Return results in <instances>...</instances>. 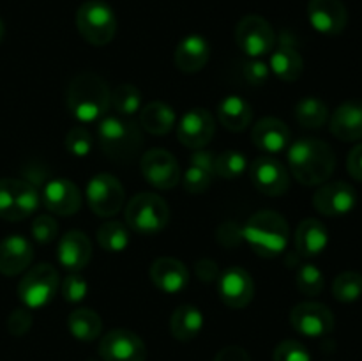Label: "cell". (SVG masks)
<instances>
[{"mask_svg":"<svg viewBox=\"0 0 362 361\" xmlns=\"http://www.w3.org/2000/svg\"><path fill=\"white\" fill-rule=\"evenodd\" d=\"M288 172L303 186H320L327 183L336 170V154L327 142L304 137L286 149Z\"/></svg>","mask_w":362,"mask_h":361,"instance_id":"obj_1","label":"cell"},{"mask_svg":"<svg viewBox=\"0 0 362 361\" xmlns=\"http://www.w3.org/2000/svg\"><path fill=\"white\" fill-rule=\"evenodd\" d=\"M110 94L108 85L99 74L81 73L67 87V110L78 122H99L108 113Z\"/></svg>","mask_w":362,"mask_h":361,"instance_id":"obj_2","label":"cell"},{"mask_svg":"<svg viewBox=\"0 0 362 361\" xmlns=\"http://www.w3.org/2000/svg\"><path fill=\"white\" fill-rule=\"evenodd\" d=\"M243 241L262 258H274L286 250L290 225L285 216L276 211H258L243 227Z\"/></svg>","mask_w":362,"mask_h":361,"instance_id":"obj_3","label":"cell"},{"mask_svg":"<svg viewBox=\"0 0 362 361\" xmlns=\"http://www.w3.org/2000/svg\"><path fill=\"white\" fill-rule=\"evenodd\" d=\"M98 142L110 159L127 163L144 147V133L129 117L106 115L98 122Z\"/></svg>","mask_w":362,"mask_h":361,"instance_id":"obj_4","label":"cell"},{"mask_svg":"<svg viewBox=\"0 0 362 361\" xmlns=\"http://www.w3.org/2000/svg\"><path fill=\"white\" fill-rule=\"evenodd\" d=\"M127 229L141 236L161 232L170 222V209L165 198L154 193H138L127 202L124 211Z\"/></svg>","mask_w":362,"mask_h":361,"instance_id":"obj_5","label":"cell"},{"mask_svg":"<svg viewBox=\"0 0 362 361\" xmlns=\"http://www.w3.org/2000/svg\"><path fill=\"white\" fill-rule=\"evenodd\" d=\"M76 28L92 46H106L117 34V16L105 0H87L76 11Z\"/></svg>","mask_w":362,"mask_h":361,"instance_id":"obj_6","label":"cell"},{"mask_svg":"<svg viewBox=\"0 0 362 361\" xmlns=\"http://www.w3.org/2000/svg\"><path fill=\"white\" fill-rule=\"evenodd\" d=\"M60 289V278L52 264L41 262L25 271L18 285V296L28 310H41L48 306Z\"/></svg>","mask_w":362,"mask_h":361,"instance_id":"obj_7","label":"cell"},{"mask_svg":"<svg viewBox=\"0 0 362 361\" xmlns=\"http://www.w3.org/2000/svg\"><path fill=\"white\" fill-rule=\"evenodd\" d=\"M235 42L250 59H262L276 48V32L265 18L247 14L237 23Z\"/></svg>","mask_w":362,"mask_h":361,"instance_id":"obj_8","label":"cell"},{"mask_svg":"<svg viewBox=\"0 0 362 361\" xmlns=\"http://www.w3.org/2000/svg\"><path fill=\"white\" fill-rule=\"evenodd\" d=\"M88 207L101 218H112L119 214L126 200V190L122 183L112 173H98L92 177L85 190Z\"/></svg>","mask_w":362,"mask_h":361,"instance_id":"obj_9","label":"cell"},{"mask_svg":"<svg viewBox=\"0 0 362 361\" xmlns=\"http://www.w3.org/2000/svg\"><path fill=\"white\" fill-rule=\"evenodd\" d=\"M334 314L325 304L304 301L290 311V324L299 335L308 338H322L334 329Z\"/></svg>","mask_w":362,"mask_h":361,"instance_id":"obj_10","label":"cell"},{"mask_svg":"<svg viewBox=\"0 0 362 361\" xmlns=\"http://www.w3.org/2000/svg\"><path fill=\"white\" fill-rule=\"evenodd\" d=\"M140 170L147 183L158 190H172L180 183V166L166 149H151L140 158Z\"/></svg>","mask_w":362,"mask_h":361,"instance_id":"obj_11","label":"cell"},{"mask_svg":"<svg viewBox=\"0 0 362 361\" xmlns=\"http://www.w3.org/2000/svg\"><path fill=\"white\" fill-rule=\"evenodd\" d=\"M250 177L253 186L267 197H283L290 188V172L279 159L272 156H260L253 159Z\"/></svg>","mask_w":362,"mask_h":361,"instance_id":"obj_12","label":"cell"},{"mask_svg":"<svg viewBox=\"0 0 362 361\" xmlns=\"http://www.w3.org/2000/svg\"><path fill=\"white\" fill-rule=\"evenodd\" d=\"M99 356L103 361H145L147 345L129 329H112L101 336Z\"/></svg>","mask_w":362,"mask_h":361,"instance_id":"obj_13","label":"cell"},{"mask_svg":"<svg viewBox=\"0 0 362 361\" xmlns=\"http://www.w3.org/2000/svg\"><path fill=\"white\" fill-rule=\"evenodd\" d=\"M216 133V120L209 110L191 108L177 124V138L184 147L197 151L207 147Z\"/></svg>","mask_w":362,"mask_h":361,"instance_id":"obj_14","label":"cell"},{"mask_svg":"<svg viewBox=\"0 0 362 361\" xmlns=\"http://www.w3.org/2000/svg\"><path fill=\"white\" fill-rule=\"evenodd\" d=\"M357 204V193L352 184L345 180H331L320 184L313 195V205L324 216L349 214Z\"/></svg>","mask_w":362,"mask_h":361,"instance_id":"obj_15","label":"cell"},{"mask_svg":"<svg viewBox=\"0 0 362 361\" xmlns=\"http://www.w3.org/2000/svg\"><path fill=\"white\" fill-rule=\"evenodd\" d=\"M219 299L233 310L246 308L255 296V283L250 273L239 265L225 269L218 278Z\"/></svg>","mask_w":362,"mask_h":361,"instance_id":"obj_16","label":"cell"},{"mask_svg":"<svg viewBox=\"0 0 362 361\" xmlns=\"http://www.w3.org/2000/svg\"><path fill=\"white\" fill-rule=\"evenodd\" d=\"M308 20L311 27L324 35L341 34L349 23V11L343 0H310Z\"/></svg>","mask_w":362,"mask_h":361,"instance_id":"obj_17","label":"cell"},{"mask_svg":"<svg viewBox=\"0 0 362 361\" xmlns=\"http://www.w3.org/2000/svg\"><path fill=\"white\" fill-rule=\"evenodd\" d=\"M41 202L48 211L59 216H73L81 207V191L69 179H52L42 188Z\"/></svg>","mask_w":362,"mask_h":361,"instance_id":"obj_18","label":"cell"},{"mask_svg":"<svg viewBox=\"0 0 362 361\" xmlns=\"http://www.w3.org/2000/svg\"><path fill=\"white\" fill-rule=\"evenodd\" d=\"M34 260V246L27 237L13 234L0 241V273L16 276L27 271Z\"/></svg>","mask_w":362,"mask_h":361,"instance_id":"obj_19","label":"cell"},{"mask_svg":"<svg viewBox=\"0 0 362 361\" xmlns=\"http://www.w3.org/2000/svg\"><path fill=\"white\" fill-rule=\"evenodd\" d=\"M251 140L265 154H279L292 144V134L285 120L264 117L251 130Z\"/></svg>","mask_w":362,"mask_h":361,"instance_id":"obj_20","label":"cell"},{"mask_svg":"<svg viewBox=\"0 0 362 361\" xmlns=\"http://www.w3.org/2000/svg\"><path fill=\"white\" fill-rule=\"evenodd\" d=\"M151 282L165 294H179L189 283V269L173 257L156 258L148 269Z\"/></svg>","mask_w":362,"mask_h":361,"instance_id":"obj_21","label":"cell"},{"mask_svg":"<svg viewBox=\"0 0 362 361\" xmlns=\"http://www.w3.org/2000/svg\"><path fill=\"white\" fill-rule=\"evenodd\" d=\"M57 257L60 265L71 273H80L92 258V243L87 234L80 230H69L59 241Z\"/></svg>","mask_w":362,"mask_h":361,"instance_id":"obj_22","label":"cell"},{"mask_svg":"<svg viewBox=\"0 0 362 361\" xmlns=\"http://www.w3.org/2000/svg\"><path fill=\"white\" fill-rule=\"evenodd\" d=\"M331 133L341 142H359L362 138V101L350 99L341 103L329 117Z\"/></svg>","mask_w":362,"mask_h":361,"instance_id":"obj_23","label":"cell"},{"mask_svg":"<svg viewBox=\"0 0 362 361\" xmlns=\"http://www.w3.org/2000/svg\"><path fill=\"white\" fill-rule=\"evenodd\" d=\"M211 59V45L200 34H189L177 45L175 66L186 74H194L205 67Z\"/></svg>","mask_w":362,"mask_h":361,"instance_id":"obj_24","label":"cell"},{"mask_svg":"<svg viewBox=\"0 0 362 361\" xmlns=\"http://www.w3.org/2000/svg\"><path fill=\"white\" fill-rule=\"evenodd\" d=\"M269 69L279 80L286 81V84H292V81L299 80V76L303 74L304 60L300 57L299 50L293 46V42L279 41L278 48H274L271 52Z\"/></svg>","mask_w":362,"mask_h":361,"instance_id":"obj_25","label":"cell"},{"mask_svg":"<svg viewBox=\"0 0 362 361\" xmlns=\"http://www.w3.org/2000/svg\"><path fill=\"white\" fill-rule=\"evenodd\" d=\"M329 244V230L320 219L306 218L297 225L296 250L303 257L311 258L320 255Z\"/></svg>","mask_w":362,"mask_h":361,"instance_id":"obj_26","label":"cell"},{"mask_svg":"<svg viewBox=\"0 0 362 361\" xmlns=\"http://www.w3.org/2000/svg\"><path fill=\"white\" fill-rule=\"evenodd\" d=\"M218 119L228 131L240 133L247 130L253 120V108L244 98L235 94H228L218 105Z\"/></svg>","mask_w":362,"mask_h":361,"instance_id":"obj_27","label":"cell"},{"mask_svg":"<svg viewBox=\"0 0 362 361\" xmlns=\"http://www.w3.org/2000/svg\"><path fill=\"white\" fill-rule=\"evenodd\" d=\"M204 329V314L194 304H180L170 317V333L179 342H191Z\"/></svg>","mask_w":362,"mask_h":361,"instance_id":"obj_28","label":"cell"},{"mask_svg":"<svg viewBox=\"0 0 362 361\" xmlns=\"http://www.w3.org/2000/svg\"><path fill=\"white\" fill-rule=\"evenodd\" d=\"M177 124V113L163 101H152L140 110V127L147 133L163 137Z\"/></svg>","mask_w":362,"mask_h":361,"instance_id":"obj_29","label":"cell"},{"mask_svg":"<svg viewBox=\"0 0 362 361\" xmlns=\"http://www.w3.org/2000/svg\"><path fill=\"white\" fill-rule=\"evenodd\" d=\"M69 333L80 342H94L101 336L103 321L98 311L90 308H76L67 317Z\"/></svg>","mask_w":362,"mask_h":361,"instance_id":"obj_30","label":"cell"},{"mask_svg":"<svg viewBox=\"0 0 362 361\" xmlns=\"http://www.w3.org/2000/svg\"><path fill=\"white\" fill-rule=\"evenodd\" d=\"M293 115H296L297 122L308 130H320L329 122V117H331L329 115V106L315 96L300 99L296 105Z\"/></svg>","mask_w":362,"mask_h":361,"instance_id":"obj_31","label":"cell"},{"mask_svg":"<svg viewBox=\"0 0 362 361\" xmlns=\"http://www.w3.org/2000/svg\"><path fill=\"white\" fill-rule=\"evenodd\" d=\"M98 243L108 253H120L129 244V229L126 223L119 222V219H108V222L101 223L98 229Z\"/></svg>","mask_w":362,"mask_h":361,"instance_id":"obj_32","label":"cell"},{"mask_svg":"<svg viewBox=\"0 0 362 361\" xmlns=\"http://www.w3.org/2000/svg\"><path fill=\"white\" fill-rule=\"evenodd\" d=\"M110 105L117 115L131 117L141 110V92L133 84H120L110 94Z\"/></svg>","mask_w":362,"mask_h":361,"instance_id":"obj_33","label":"cell"},{"mask_svg":"<svg viewBox=\"0 0 362 361\" xmlns=\"http://www.w3.org/2000/svg\"><path fill=\"white\" fill-rule=\"evenodd\" d=\"M332 296L339 303H354L362 296V275L357 271H345L332 282Z\"/></svg>","mask_w":362,"mask_h":361,"instance_id":"obj_34","label":"cell"},{"mask_svg":"<svg viewBox=\"0 0 362 361\" xmlns=\"http://www.w3.org/2000/svg\"><path fill=\"white\" fill-rule=\"evenodd\" d=\"M247 159L240 151H225L216 156L214 176L226 180H235L247 170Z\"/></svg>","mask_w":362,"mask_h":361,"instance_id":"obj_35","label":"cell"},{"mask_svg":"<svg viewBox=\"0 0 362 361\" xmlns=\"http://www.w3.org/2000/svg\"><path fill=\"white\" fill-rule=\"evenodd\" d=\"M296 285L300 294L308 297H317L320 296L322 290L325 287L324 273L317 268L315 264H303L299 265L296 273Z\"/></svg>","mask_w":362,"mask_h":361,"instance_id":"obj_36","label":"cell"},{"mask_svg":"<svg viewBox=\"0 0 362 361\" xmlns=\"http://www.w3.org/2000/svg\"><path fill=\"white\" fill-rule=\"evenodd\" d=\"M18 183L20 179H0V218L20 222L18 214Z\"/></svg>","mask_w":362,"mask_h":361,"instance_id":"obj_37","label":"cell"},{"mask_svg":"<svg viewBox=\"0 0 362 361\" xmlns=\"http://www.w3.org/2000/svg\"><path fill=\"white\" fill-rule=\"evenodd\" d=\"M64 147L67 149L69 154L76 156V158H85V156H88L92 152L94 138H92V134L83 126H74L67 131Z\"/></svg>","mask_w":362,"mask_h":361,"instance_id":"obj_38","label":"cell"},{"mask_svg":"<svg viewBox=\"0 0 362 361\" xmlns=\"http://www.w3.org/2000/svg\"><path fill=\"white\" fill-rule=\"evenodd\" d=\"M212 177L214 173L211 172H205V170L197 168V166H191L184 172V176L180 177V183H182L184 190L191 195H198V193H204L211 188L212 184Z\"/></svg>","mask_w":362,"mask_h":361,"instance_id":"obj_39","label":"cell"},{"mask_svg":"<svg viewBox=\"0 0 362 361\" xmlns=\"http://www.w3.org/2000/svg\"><path fill=\"white\" fill-rule=\"evenodd\" d=\"M60 292L67 303H80L87 296L88 285L83 276H80L78 273H71L60 283Z\"/></svg>","mask_w":362,"mask_h":361,"instance_id":"obj_40","label":"cell"},{"mask_svg":"<svg viewBox=\"0 0 362 361\" xmlns=\"http://www.w3.org/2000/svg\"><path fill=\"white\" fill-rule=\"evenodd\" d=\"M30 232L32 237H34L39 244L53 243L57 234H59V223H57L55 218H52V216L39 214L35 216L34 222H32Z\"/></svg>","mask_w":362,"mask_h":361,"instance_id":"obj_41","label":"cell"},{"mask_svg":"<svg viewBox=\"0 0 362 361\" xmlns=\"http://www.w3.org/2000/svg\"><path fill=\"white\" fill-rule=\"evenodd\" d=\"M274 361H311V354L297 340H283L276 345Z\"/></svg>","mask_w":362,"mask_h":361,"instance_id":"obj_42","label":"cell"},{"mask_svg":"<svg viewBox=\"0 0 362 361\" xmlns=\"http://www.w3.org/2000/svg\"><path fill=\"white\" fill-rule=\"evenodd\" d=\"M269 64L262 59H251L243 66V76L250 85H264L269 80Z\"/></svg>","mask_w":362,"mask_h":361,"instance_id":"obj_43","label":"cell"},{"mask_svg":"<svg viewBox=\"0 0 362 361\" xmlns=\"http://www.w3.org/2000/svg\"><path fill=\"white\" fill-rule=\"evenodd\" d=\"M32 326V315L28 311V308H16L13 314L7 319V329H9L11 335L14 336H23L25 333H28Z\"/></svg>","mask_w":362,"mask_h":361,"instance_id":"obj_44","label":"cell"},{"mask_svg":"<svg viewBox=\"0 0 362 361\" xmlns=\"http://www.w3.org/2000/svg\"><path fill=\"white\" fill-rule=\"evenodd\" d=\"M216 156L212 151H207V149H197V151L191 152V158H189V165L191 166H197V168L205 170V172H211L214 173L216 168Z\"/></svg>","mask_w":362,"mask_h":361,"instance_id":"obj_45","label":"cell"},{"mask_svg":"<svg viewBox=\"0 0 362 361\" xmlns=\"http://www.w3.org/2000/svg\"><path fill=\"white\" fill-rule=\"evenodd\" d=\"M194 273H197L198 280L204 283L216 282V280L219 278V275H221L218 264H216L214 260H211V258H202V260H198Z\"/></svg>","mask_w":362,"mask_h":361,"instance_id":"obj_46","label":"cell"},{"mask_svg":"<svg viewBox=\"0 0 362 361\" xmlns=\"http://www.w3.org/2000/svg\"><path fill=\"white\" fill-rule=\"evenodd\" d=\"M346 170H349L350 177L362 183V142L357 144L346 156Z\"/></svg>","mask_w":362,"mask_h":361,"instance_id":"obj_47","label":"cell"},{"mask_svg":"<svg viewBox=\"0 0 362 361\" xmlns=\"http://www.w3.org/2000/svg\"><path fill=\"white\" fill-rule=\"evenodd\" d=\"M214 361H251V357L243 347L228 345L223 347V349L216 354Z\"/></svg>","mask_w":362,"mask_h":361,"instance_id":"obj_48","label":"cell"},{"mask_svg":"<svg viewBox=\"0 0 362 361\" xmlns=\"http://www.w3.org/2000/svg\"><path fill=\"white\" fill-rule=\"evenodd\" d=\"M4 32H6V28H4V21L0 20V41H2V38H4Z\"/></svg>","mask_w":362,"mask_h":361,"instance_id":"obj_49","label":"cell"},{"mask_svg":"<svg viewBox=\"0 0 362 361\" xmlns=\"http://www.w3.org/2000/svg\"><path fill=\"white\" fill-rule=\"evenodd\" d=\"M88 361H95V360H88Z\"/></svg>","mask_w":362,"mask_h":361,"instance_id":"obj_50","label":"cell"}]
</instances>
